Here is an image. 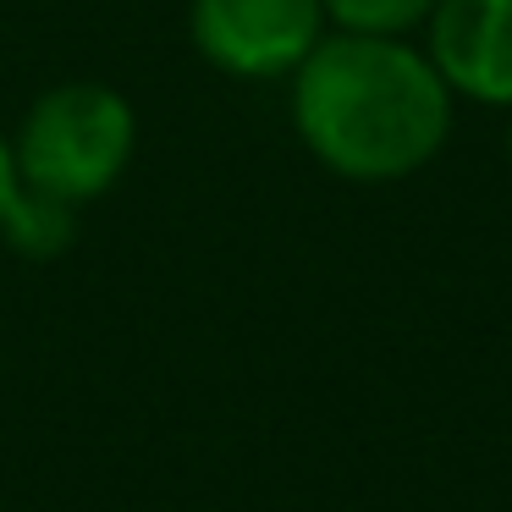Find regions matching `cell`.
<instances>
[{"mask_svg": "<svg viewBox=\"0 0 512 512\" xmlns=\"http://www.w3.org/2000/svg\"><path fill=\"white\" fill-rule=\"evenodd\" d=\"M292 133L331 177L358 188L419 177L452 138V89L419 45L325 34L292 72Z\"/></svg>", "mask_w": 512, "mask_h": 512, "instance_id": "cell-1", "label": "cell"}, {"mask_svg": "<svg viewBox=\"0 0 512 512\" xmlns=\"http://www.w3.org/2000/svg\"><path fill=\"white\" fill-rule=\"evenodd\" d=\"M138 149V111L122 89L72 78L45 89L12 133L17 182L56 193L67 204H94L127 177Z\"/></svg>", "mask_w": 512, "mask_h": 512, "instance_id": "cell-2", "label": "cell"}, {"mask_svg": "<svg viewBox=\"0 0 512 512\" xmlns=\"http://www.w3.org/2000/svg\"><path fill=\"white\" fill-rule=\"evenodd\" d=\"M320 0H193L188 34L215 72L243 83H276L309 61L325 39Z\"/></svg>", "mask_w": 512, "mask_h": 512, "instance_id": "cell-3", "label": "cell"}, {"mask_svg": "<svg viewBox=\"0 0 512 512\" xmlns=\"http://www.w3.org/2000/svg\"><path fill=\"white\" fill-rule=\"evenodd\" d=\"M424 56L452 100L512 111V0H435Z\"/></svg>", "mask_w": 512, "mask_h": 512, "instance_id": "cell-4", "label": "cell"}, {"mask_svg": "<svg viewBox=\"0 0 512 512\" xmlns=\"http://www.w3.org/2000/svg\"><path fill=\"white\" fill-rule=\"evenodd\" d=\"M0 237H6L23 259H39V265H45V259H61L78 243V204L17 182L12 204L0 215Z\"/></svg>", "mask_w": 512, "mask_h": 512, "instance_id": "cell-5", "label": "cell"}, {"mask_svg": "<svg viewBox=\"0 0 512 512\" xmlns=\"http://www.w3.org/2000/svg\"><path fill=\"white\" fill-rule=\"evenodd\" d=\"M320 6L336 34H386V39H408L435 12V0H320Z\"/></svg>", "mask_w": 512, "mask_h": 512, "instance_id": "cell-6", "label": "cell"}, {"mask_svg": "<svg viewBox=\"0 0 512 512\" xmlns=\"http://www.w3.org/2000/svg\"><path fill=\"white\" fill-rule=\"evenodd\" d=\"M12 193H17V160H12V138H0V215H6Z\"/></svg>", "mask_w": 512, "mask_h": 512, "instance_id": "cell-7", "label": "cell"}, {"mask_svg": "<svg viewBox=\"0 0 512 512\" xmlns=\"http://www.w3.org/2000/svg\"><path fill=\"white\" fill-rule=\"evenodd\" d=\"M507 166H512V127H507Z\"/></svg>", "mask_w": 512, "mask_h": 512, "instance_id": "cell-8", "label": "cell"}]
</instances>
